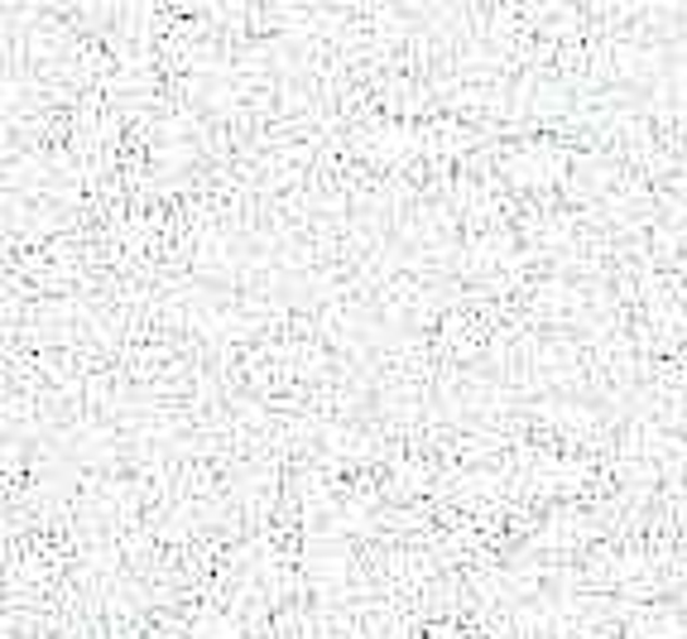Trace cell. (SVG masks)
I'll list each match as a JSON object with an SVG mask.
<instances>
[{
    "instance_id": "obj_1",
    "label": "cell",
    "mask_w": 687,
    "mask_h": 639,
    "mask_svg": "<svg viewBox=\"0 0 687 639\" xmlns=\"http://www.w3.org/2000/svg\"><path fill=\"white\" fill-rule=\"evenodd\" d=\"M424 639H462V630H457L452 620H433L428 630H424Z\"/></svg>"
}]
</instances>
